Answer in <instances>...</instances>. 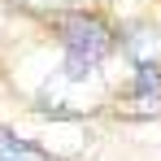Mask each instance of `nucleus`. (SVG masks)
<instances>
[{
    "label": "nucleus",
    "mask_w": 161,
    "mask_h": 161,
    "mask_svg": "<svg viewBox=\"0 0 161 161\" xmlns=\"http://www.w3.org/2000/svg\"><path fill=\"white\" fill-rule=\"evenodd\" d=\"M22 4H35V9H53V4H70V0H22Z\"/></svg>",
    "instance_id": "20e7f679"
},
{
    "label": "nucleus",
    "mask_w": 161,
    "mask_h": 161,
    "mask_svg": "<svg viewBox=\"0 0 161 161\" xmlns=\"http://www.w3.org/2000/svg\"><path fill=\"white\" fill-rule=\"evenodd\" d=\"M122 48L135 61V70H161V31L157 26H131Z\"/></svg>",
    "instance_id": "f03ea898"
},
{
    "label": "nucleus",
    "mask_w": 161,
    "mask_h": 161,
    "mask_svg": "<svg viewBox=\"0 0 161 161\" xmlns=\"http://www.w3.org/2000/svg\"><path fill=\"white\" fill-rule=\"evenodd\" d=\"M61 44H65V70L70 74H96V65L109 57L113 48V35L105 31L100 18H70L65 22V35H61Z\"/></svg>",
    "instance_id": "f257e3e1"
},
{
    "label": "nucleus",
    "mask_w": 161,
    "mask_h": 161,
    "mask_svg": "<svg viewBox=\"0 0 161 161\" xmlns=\"http://www.w3.org/2000/svg\"><path fill=\"white\" fill-rule=\"evenodd\" d=\"M0 161H53V157H44L39 148H31L26 139H18V135L0 131Z\"/></svg>",
    "instance_id": "7ed1b4c3"
}]
</instances>
